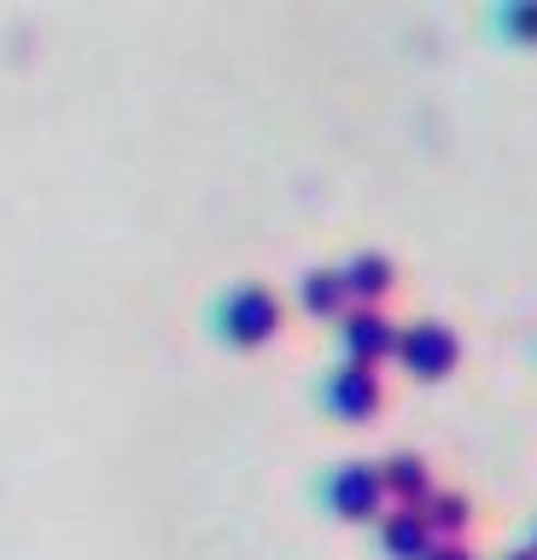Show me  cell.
<instances>
[{
  "instance_id": "cell-1",
  "label": "cell",
  "mask_w": 537,
  "mask_h": 560,
  "mask_svg": "<svg viewBox=\"0 0 537 560\" xmlns=\"http://www.w3.org/2000/svg\"><path fill=\"white\" fill-rule=\"evenodd\" d=\"M392 357L404 362L415 380H444L450 368L462 362V339L444 322H409V327H397Z\"/></svg>"
},
{
  "instance_id": "cell-2",
  "label": "cell",
  "mask_w": 537,
  "mask_h": 560,
  "mask_svg": "<svg viewBox=\"0 0 537 560\" xmlns=\"http://www.w3.org/2000/svg\"><path fill=\"white\" fill-rule=\"evenodd\" d=\"M222 332H229V345H269L275 332H281V298L269 287H240L222 298Z\"/></svg>"
},
{
  "instance_id": "cell-3",
  "label": "cell",
  "mask_w": 537,
  "mask_h": 560,
  "mask_svg": "<svg viewBox=\"0 0 537 560\" xmlns=\"http://www.w3.org/2000/svg\"><path fill=\"white\" fill-rule=\"evenodd\" d=\"M327 502L339 520H380L386 514V485H380V462H345L327 479Z\"/></svg>"
},
{
  "instance_id": "cell-4",
  "label": "cell",
  "mask_w": 537,
  "mask_h": 560,
  "mask_svg": "<svg viewBox=\"0 0 537 560\" xmlns=\"http://www.w3.org/2000/svg\"><path fill=\"white\" fill-rule=\"evenodd\" d=\"M339 339H345V357H351V362L380 368L392 357V345H397V322L380 304H351L339 315Z\"/></svg>"
},
{
  "instance_id": "cell-5",
  "label": "cell",
  "mask_w": 537,
  "mask_h": 560,
  "mask_svg": "<svg viewBox=\"0 0 537 560\" xmlns=\"http://www.w3.org/2000/svg\"><path fill=\"white\" fill-rule=\"evenodd\" d=\"M380 397H386V385H380V368H369V362L345 357L334 374H327V409L345 415V420H369L380 409Z\"/></svg>"
},
{
  "instance_id": "cell-6",
  "label": "cell",
  "mask_w": 537,
  "mask_h": 560,
  "mask_svg": "<svg viewBox=\"0 0 537 560\" xmlns=\"http://www.w3.org/2000/svg\"><path fill=\"white\" fill-rule=\"evenodd\" d=\"M380 542H386L397 560H427V549H432L439 537H432V525H427L421 508H404V502H397L392 514H380Z\"/></svg>"
},
{
  "instance_id": "cell-7",
  "label": "cell",
  "mask_w": 537,
  "mask_h": 560,
  "mask_svg": "<svg viewBox=\"0 0 537 560\" xmlns=\"http://www.w3.org/2000/svg\"><path fill=\"white\" fill-rule=\"evenodd\" d=\"M380 485H386V497H397L404 508H421L432 497V467L415 450H397L380 462Z\"/></svg>"
},
{
  "instance_id": "cell-8",
  "label": "cell",
  "mask_w": 537,
  "mask_h": 560,
  "mask_svg": "<svg viewBox=\"0 0 537 560\" xmlns=\"http://www.w3.org/2000/svg\"><path fill=\"white\" fill-rule=\"evenodd\" d=\"M339 280H345V298H351V304H380V298L392 292L397 269H392L386 252H357V257L339 269Z\"/></svg>"
},
{
  "instance_id": "cell-9",
  "label": "cell",
  "mask_w": 537,
  "mask_h": 560,
  "mask_svg": "<svg viewBox=\"0 0 537 560\" xmlns=\"http://www.w3.org/2000/svg\"><path fill=\"white\" fill-rule=\"evenodd\" d=\"M299 304H304L310 315H345V310H351L339 269H304V280H299Z\"/></svg>"
},
{
  "instance_id": "cell-10",
  "label": "cell",
  "mask_w": 537,
  "mask_h": 560,
  "mask_svg": "<svg viewBox=\"0 0 537 560\" xmlns=\"http://www.w3.org/2000/svg\"><path fill=\"white\" fill-rule=\"evenodd\" d=\"M421 514H427V525H432V537L450 542V537L467 532V520H474V502H467L462 490H432V497L421 502Z\"/></svg>"
},
{
  "instance_id": "cell-11",
  "label": "cell",
  "mask_w": 537,
  "mask_h": 560,
  "mask_svg": "<svg viewBox=\"0 0 537 560\" xmlns=\"http://www.w3.org/2000/svg\"><path fill=\"white\" fill-rule=\"evenodd\" d=\"M502 24H509L514 35H537V7H509V12H502Z\"/></svg>"
},
{
  "instance_id": "cell-12",
  "label": "cell",
  "mask_w": 537,
  "mask_h": 560,
  "mask_svg": "<svg viewBox=\"0 0 537 560\" xmlns=\"http://www.w3.org/2000/svg\"><path fill=\"white\" fill-rule=\"evenodd\" d=\"M427 560H479V555L467 549L462 537H450V542H432V549H427Z\"/></svg>"
},
{
  "instance_id": "cell-13",
  "label": "cell",
  "mask_w": 537,
  "mask_h": 560,
  "mask_svg": "<svg viewBox=\"0 0 537 560\" xmlns=\"http://www.w3.org/2000/svg\"><path fill=\"white\" fill-rule=\"evenodd\" d=\"M502 560H537V549H514V555H502Z\"/></svg>"
},
{
  "instance_id": "cell-14",
  "label": "cell",
  "mask_w": 537,
  "mask_h": 560,
  "mask_svg": "<svg viewBox=\"0 0 537 560\" xmlns=\"http://www.w3.org/2000/svg\"><path fill=\"white\" fill-rule=\"evenodd\" d=\"M532 549H537V542H532Z\"/></svg>"
}]
</instances>
